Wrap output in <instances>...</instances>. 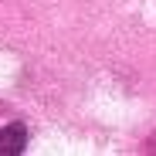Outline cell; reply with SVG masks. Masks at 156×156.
Masks as SVG:
<instances>
[{
	"label": "cell",
	"instance_id": "obj_1",
	"mask_svg": "<svg viewBox=\"0 0 156 156\" xmlns=\"http://www.w3.org/2000/svg\"><path fill=\"white\" fill-rule=\"evenodd\" d=\"M24 143H27V133H24L20 122L0 129V156H20L24 153Z\"/></svg>",
	"mask_w": 156,
	"mask_h": 156
}]
</instances>
